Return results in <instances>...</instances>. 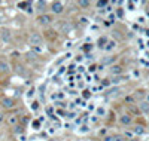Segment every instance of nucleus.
<instances>
[{
    "instance_id": "17",
    "label": "nucleus",
    "mask_w": 149,
    "mask_h": 141,
    "mask_svg": "<svg viewBox=\"0 0 149 141\" xmlns=\"http://www.w3.org/2000/svg\"><path fill=\"white\" fill-rule=\"evenodd\" d=\"M69 30H70V25L69 24H64L63 27H61V33H69Z\"/></svg>"
},
{
    "instance_id": "21",
    "label": "nucleus",
    "mask_w": 149,
    "mask_h": 141,
    "mask_svg": "<svg viewBox=\"0 0 149 141\" xmlns=\"http://www.w3.org/2000/svg\"><path fill=\"white\" fill-rule=\"evenodd\" d=\"M79 131H81V132H88V131H90V128H88V126H86V125H82Z\"/></svg>"
},
{
    "instance_id": "29",
    "label": "nucleus",
    "mask_w": 149,
    "mask_h": 141,
    "mask_svg": "<svg viewBox=\"0 0 149 141\" xmlns=\"http://www.w3.org/2000/svg\"><path fill=\"white\" fill-rule=\"evenodd\" d=\"M33 49H34V52H42V48H40V46H33Z\"/></svg>"
},
{
    "instance_id": "4",
    "label": "nucleus",
    "mask_w": 149,
    "mask_h": 141,
    "mask_svg": "<svg viewBox=\"0 0 149 141\" xmlns=\"http://www.w3.org/2000/svg\"><path fill=\"white\" fill-rule=\"evenodd\" d=\"M37 22L42 24V25L51 24V22H52V16H51V15H40V16H37Z\"/></svg>"
},
{
    "instance_id": "9",
    "label": "nucleus",
    "mask_w": 149,
    "mask_h": 141,
    "mask_svg": "<svg viewBox=\"0 0 149 141\" xmlns=\"http://www.w3.org/2000/svg\"><path fill=\"white\" fill-rule=\"evenodd\" d=\"M78 5H79V7L85 9V7L90 6V0H78Z\"/></svg>"
},
{
    "instance_id": "15",
    "label": "nucleus",
    "mask_w": 149,
    "mask_h": 141,
    "mask_svg": "<svg viewBox=\"0 0 149 141\" xmlns=\"http://www.w3.org/2000/svg\"><path fill=\"white\" fill-rule=\"evenodd\" d=\"M113 61H115V57H107V58L103 59V64H110V63H113Z\"/></svg>"
},
{
    "instance_id": "22",
    "label": "nucleus",
    "mask_w": 149,
    "mask_h": 141,
    "mask_svg": "<svg viewBox=\"0 0 149 141\" xmlns=\"http://www.w3.org/2000/svg\"><path fill=\"white\" fill-rule=\"evenodd\" d=\"M119 82H122V77H113L112 80V83H119Z\"/></svg>"
},
{
    "instance_id": "14",
    "label": "nucleus",
    "mask_w": 149,
    "mask_h": 141,
    "mask_svg": "<svg viewBox=\"0 0 149 141\" xmlns=\"http://www.w3.org/2000/svg\"><path fill=\"white\" fill-rule=\"evenodd\" d=\"M31 126H33V129H36V131L40 129V122L39 120H33L31 122Z\"/></svg>"
},
{
    "instance_id": "30",
    "label": "nucleus",
    "mask_w": 149,
    "mask_h": 141,
    "mask_svg": "<svg viewBox=\"0 0 149 141\" xmlns=\"http://www.w3.org/2000/svg\"><path fill=\"white\" fill-rule=\"evenodd\" d=\"M81 22H82V24H86V22H88V20H86V18H81Z\"/></svg>"
},
{
    "instance_id": "11",
    "label": "nucleus",
    "mask_w": 149,
    "mask_h": 141,
    "mask_svg": "<svg viewBox=\"0 0 149 141\" xmlns=\"http://www.w3.org/2000/svg\"><path fill=\"white\" fill-rule=\"evenodd\" d=\"M7 122H9V125L15 126V125H18V117H16V116H9V119H7Z\"/></svg>"
},
{
    "instance_id": "16",
    "label": "nucleus",
    "mask_w": 149,
    "mask_h": 141,
    "mask_svg": "<svg viewBox=\"0 0 149 141\" xmlns=\"http://www.w3.org/2000/svg\"><path fill=\"white\" fill-rule=\"evenodd\" d=\"M95 111H97V116H104V113H106V110H104L103 107H99Z\"/></svg>"
},
{
    "instance_id": "26",
    "label": "nucleus",
    "mask_w": 149,
    "mask_h": 141,
    "mask_svg": "<svg viewBox=\"0 0 149 141\" xmlns=\"http://www.w3.org/2000/svg\"><path fill=\"white\" fill-rule=\"evenodd\" d=\"M33 94H34V89H33V88H31V89L27 92V96H29V98H31V96H33Z\"/></svg>"
},
{
    "instance_id": "5",
    "label": "nucleus",
    "mask_w": 149,
    "mask_h": 141,
    "mask_svg": "<svg viewBox=\"0 0 149 141\" xmlns=\"http://www.w3.org/2000/svg\"><path fill=\"white\" fill-rule=\"evenodd\" d=\"M119 122L122 123V125H130L131 123V116L130 114H122V116L119 117Z\"/></svg>"
},
{
    "instance_id": "3",
    "label": "nucleus",
    "mask_w": 149,
    "mask_h": 141,
    "mask_svg": "<svg viewBox=\"0 0 149 141\" xmlns=\"http://www.w3.org/2000/svg\"><path fill=\"white\" fill-rule=\"evenodd\" d=\"M51 9H52V12H54V13H61V12H63V9H64V6H63V3H61V2L55 0V2L51 5Z\"/></svg>"
},
{
    "instance_id": "1",
    "label": "nucleus",
    "mask_w": 149,
    "mask_h": 141,
    "mask_svg": "<svg viewBox=\"0 0 149 141\" xmlns=\"http://www.w3.org/2000/svg\"><path fill=\"white\" fill-rule=\"evenodd\" d=\"M2 105L5 109H14L15 107V100L11 98V96H5V98H2Z\"/></svg>"
},
{
    "instance_id": "25",
    "label": "nucleus",
    "mask_w": 149,
    "mask_h": 141,
    "mask_svg": "<svg viewBox=\"0 0 149 141\" xmlns=\"http://www.w3.org/2000/svg\"><path fill=\"white\" fill-rule=\"evenodd\" d=\"M31 109H33V110L39 109V103H37V101H34V103H33V105H31Z\"/></svg>"
},
{
    "instance_id": "28",
    "label": "nucleus",
    "mask_w": 149,
    "mask_h": 141,
    "mask_svg": "<svg viewBox=\"0 0 149 141\" xmlns=\"http://www.w3.org/2000/svg\"><path fill=\"white\" fill-rule=\"evenodd\" d=\"M115 140L116 141H124V137H122V135H115Z\"/></svg>"
},
{
    "instance_id": "24",
    "label": "nucleus",
    "mask_w": 149,
    "mask_h": 141,
    "mask_svg": "<svg viewBox=\"0 0 149 141\" xmlns=\"http://www.w3.org/2000/svg\"><path fill=\"white\" fill-rule=\"evenodd\" d=\"M46 36H48V37H51V39H54V37H55V34H54V31H46Z\"/></svg>"
},
{
    "instance_id": "32",
    "label": "nucleus",
    "mask_w": 149,
    "mask_h": 141,
    "mask_svg": "<svg viewBox=\"0 0 149 141\" xmlns=\"http://www.w3.org/2000/svg\"><path fill=\"white\" fill-rule=\"evenodd\" d=\"M127 141H139V140H137V138H128Z\"/></svg>"
},
{
    "instance_id": "12",
    "label": "nucleus",
    "mask_w": 149,
    "mask_h": 141,
    "mask_svg": "<svg viewBox=\"0 0 149 141\" xmlns=\"http://www.w3.org/2000/svg\"><path fill=\"white\" fill-rule=\"evenodd\" d=\"M140 109H142V111H145V113H149V103H142L140 104Z\"/></svg>"
},
{
    "instance_id": "33",
    "label": "nucleus",
    "mask_w": 149,
    "mask_h": 141,
    "mask_svg": "<svg viewBox=\"0 0 149 141\" xmlns=\"http://www.w3.org/2000/svg\"><path fill=\"white\" fill-rule=\"evenodd\" d=\"M146 36H148V37H149V30H148V31H146Z\"/></svg>"
},
{
    "instance_id": "13",
    "label": "nucleus",
    "mask_w": 149,
    "mask_h": 141,
    "mask_svg": "<svg viewBox=\"0 0 149 141\" xmlns=\"http://www.w3.org/2000/svg\"><path fill=\"white\" fill-rule=\"evenodd\" d=\"M115 45H116V43H115V42H113V40H110V42H107V43H106V51H112L113 48H115Z\"/></svg>"
},
{
    "instance_id": "19",
    "label": "nucleus",
    "mask_w": 149,
    "mask_h": 141,
    "mask_svg": "<svg viewBox=\"0 0 149 141\" xmlns=\"http://www.w3.org/2000/svg\"><path fill=\"white\" fill-rule=\"evenodd\" d=\"M106 3H107V0H99V3H97V6H99V7H103L104 5H106Z\"/></svg>"
},
{
    "instance_id": "20",
    "label": "nucleus",
    "mask_w": 149,
    "mask_h": 141,
    "mask_svg": "<svg viewBox=\"0 0 149 141\" xmlns=\"http://www.w3.org/2000/svg\"><path fill=\"white\" fill-rule=\"evenodd\" d=\"M104 43H107V39H106V37H101V39L99 40V45H100V46H103Z\"/></svg>"
},
{
    "instance_id": "31",
    "label": "nucleus",
    "mask_w": 149,
    "mask_h": 141,
    "mask_svg": "<svg viewBox=\"0 0 149 141\" xmlns=\"http://www.w3.org/2000/svg\"><path fill=\"white\" fill-rule=\"evenodd\" d=\"M3 119H5V114L0 113V122H3Z\"/></svg>"
},
{
    "instance_id": "23",
    "label": "nucleus",
    "mask_w": 149,
    "mask_h": 141,
    "mask_svg": "<svg viewBox=\"0 0 149 141\" xmlns=\"http://www.w3.org/2000/svg\"><path fill=\"white\" fill-rule=\"evenodd\" d=\"M82 96H84V98H90V96H91V94H90V91H84V94H82Z\"/></svg>"
},
{
    "instance_id": "10",
    "label": "nucleus",
    "mask_w": 149,
    "mask_h": 141,
    "mask_svg": "<svg viewBox=\"0 0 149 141\" xmlns=\"http://www.w3.org/2000/svg\"><path fill=\"white\" fill-rule=\"evenodd\" d=\"M133 132H134L136 135H143V134H145V128H143V126H136V128L133 129Z\"/></svg>"
},
{
    "instance_id": "27",
    "label": "nucleus",
    "mask_w": 149,
    "mask_h": 141,
    "mask_svg": "<svg viewBox=\"0 0 149 141\" xmlns=\"http://www.w3.org/2000/svg\"><path fill=\"white\" fill-rule=\"evenodd\" d=\"M20 141H27V135L21 134V135H20Z\"/></svg>"
},
{
    "instance_id": "18",
    "label": "nucleus",
    "mask_w": 149,
    "mask_h": 141,
    "mask_svg": "<svg viewBox=\"0 0 149 141\" xmlns=\"http://www.w3.org/2000/svg\"><path fill=\"white\" fill-rule=\"evenodd\" d=\"M103 141H116V140H115V135H106L103 138Z\"/></svg>"
},
{
    "instance_id": "6",
    "label": "nucleus",
    "mask_w": 149,
    "mask_h": 141,
    "mask_svg": "<svg viewBox=\"0 0 149 141\" xmlns=\"http://www.w3.org/2000/svg\"><path fill=\"white\" fill-rule=\"evenodd\" d=\"M24 132H25V129H24L22 125H15V126H14V134L21 135V134H24Z\"/></svg>"
},
{
    "instance_id": "7",
    "label": "nucleus",
    "mask_w": 149,
    "mask_h": 141,
    "mask_svg": "<svg viewBox=\"0 0 149 141\" xmlns=\"http://www.w3.org/2000/svg\"><path fill=\"white\" fill-rule=\"evenodd\" d=\"M9 72V64L5 61H0V73H7Z\"/></svg>"
},
{
    "instance_id": "2",
    "label": "nucleus",
    "mask_w": 149,
    "mask_h": 141,
    "mask_svg": "<svg viewBox=\"0 0 149 141\" xmlns=\"http://www.w3.org/2000/svg\"><path fill=\"white\" fill-rule=\"evenodd\" d=\"M30 45H33V46L42 45V36H40V34H37V33H33V34H31V37H30Z\"/></svg>"
},
{
    "instance_id": "8",
    "label": "nucleus",
    "mask_w": 149,
    "mask_h": 141,
    "mask_svg": "<svg viewBox=\"0 0 149 141\" xmlns=\"http://www.w3.org/2000/svg\"><path fill=\"white\" fill-rule=\"evenodd\" d=\"M110 73L112 74H121L122 73V67L121 65H112L110 67Z\"/></svg>"
}]
</instances>
